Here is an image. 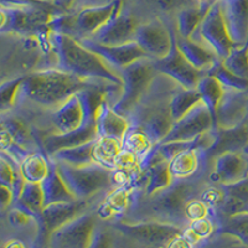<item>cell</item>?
I'll return each mask as SVG.
<instances>
[{
	"label": "cell",
	"instance_id": "obj_22",
	"mask_svg": "<svg viewBox=\"0 0 248 248\" xmlns=\"http://www.w3.org/2000/svg\"><path fill=\"white\" fill-rule=\"evenodd\" d=\"M168 164L172 179L185 180L202 178L207 171L210 161L206 150L190 148L175 155Z\"/></svg>",
	"mask_w": 248,
	"mask_h": 248
},
{
	"label": "cell",
	"instance_id": "obj_5",
	"mask_svg": "<svg viewBox=\"0 0 248 248\" xmlns=\"http://www.w3.org/2000/svg\"><path fill=\"white\" fill-rule=\"evenodd\" d=\"M179 87L174 79L158 72L128 117L130 124L147 133L154 144L160 143L174 125L170 103Z\"/></svg>",
	"mask_w": 248,
	"mask_h": 248
},
{
	"label": "cell",
	"instance_id": "obj_35",
	"mask_svg": "<svg viewBox=\"0 0 248 248\" xmlns=\"http://www.w3.org/2000/svg\"><path fill=\"white\" fill-rule=\"evenodd\" d=\"M25 183V179L21 174V170H20V164L13 160L6 154L1 153V156H0V184L8 186L13 190L15 201L19 199Z\"/></svg>",
	"mask_w": 248,
	"mask_h": 248
},
{
	"label": "cell",
	"instance_id": "obj_18",
	"mask_svg": "<svg viewBox=\"0 0 248 248\" xmlns=\"http://www.w3.org/2000/svg\"><path fill=\"white\" fill-rule=\"evenodd\" d=\"M139 24L138 19L123 8L121 13L114 15L106 25L98 29L88 39L103 45H123L134 41Z\"/></svg>",
	"mask_w": 248,
	"mask_h": 248
},
{
	"label": "cell",
	"instance_id": "obj_37",
	"mask_svg": "<svg viewBox=\"0 0 248 248\" xmlns=\"http://www.w3.org/2000/svg\"><path fill=\"white\" fill-rule=\"evenodd\" d=\"M94 141L96 140L77 145V147L60 149L51 155V159L55 161L71 164V165H86V164L94 163V160H93Z\"/></svg>",
	"mask_w": 248,
	"mask_h": 248
},
{
	"label": "cell",
	"instance_id": "obj_49",
	"mask_svg": "<svg viewBox=\"0 0 248 248\" xmlns=\"http://www.w3.org/2000/svg\"><path fill=\"white\" fill-rule=\"evenodd\" d=\"M88 248H112V236L105 227L97 226Z\"/></svg>",
	"mask_w": 248,
	"mask_h": 248
},
{
	"label": "cell",
	"instance_id": "obj_55",
	"mask_svg": "<svg viewBox=\"0 0 248 248\" xmlns=\"http://www.w3.org/2000/svg\"><path fill=\"white\" fill-rule=\"evenodd\" d=\"M4 248H25V246L20 242V241L15 240V241H12V242H9Z\"/></svg>",
	"mask_w": 248,
	"mask_h": 248
},
{
	"label": "cell",
	"instance_id": "obj_47",
	"mask_svg": "<svg viewBox=\"0 0 248 248\" xmlns=\"http://www.w3.org/2000/svg\"><path fill=\"white\" fill-rule=\"evenodd\" d=\"M0 139H1L0 140L1 141V145H0L1 153L10 156L17 164L23 163L26 156H29L32 152H35V150L28 149V148L23 147L21 144L16 143L12 137L9 136L8 132H5L4 129H1V133H0Z\"/></svg>",
	"mask_w": 248,
	"mask_h": 248
},
{
	"label": "cell",
	"instance_id": "obj_45",
	"mask_svg": "<svg viewBox=\"0 0 248 248\" xmlns=\"http://www.w3.org/2000/svg\"><path fill=\"white\" fill-rule=\"evenodd\" d=\"M214 221H212L211 217H207V218L190 222L189 226H186V229L183 231V234L192 245H195L199 241L207 238L214 232Z\"/></svg>",
	"mask_w": 248,
	"mask_h": 248
},
{
	"label": "cell",
	"instance_id": "obj_13",
	"mask_svg": "<svg viewBox=\"0 0 248 248\" xmlns=\"http://www.w3.org/2000/svg\"><path fill=\"white\" fill-rule=\"evenodd\" d=\"M98 215L83 212L52 232L48 248H88L97 227Z\"/></svg>",
	"mask_w": 248,
	"mask_h": 248
},
{
	"label": "cell",
	"instance_id": "obj_29",
	"mask_svg": "<svg viewBox=\"0 0 248 248\" xmlns=\"http://www.w3.org/2000/svg\"><path fill=\"white\" fill-rule=\"evenodd\" d=\"M221 186L225 192V199L220 209L217 210L218 216L226 217L248 212V174L236 183Z\"/></svg>",
	"mask_w": 248,
	"mask_h": 248
},
{
	"label": "cell",
	"instance_id": "obj_52",
	"mask_svg": "<svg viewBox=\"0 0 248 248\" xmlns=\"http://www.w3.org/2000/svg\"><path fill=\"white\" fill-rule=\"evenodd\" d=\"M194 245L190 242L183 233L172 238L169 243L167 245V248H192Z\"/></svg>",
	"mask_w": 248,
	"mask_h": 248
},
{
	"label": "cell",
	"instance_id": "obj_39",
	"mask_svg": "<svg viewBox=\"0 0 248 248\" xmlns=\"http://www.w3.org/2000/svg\"><path fill=\"white\" fill-rule=\"evenodd\" d=\"M217 232L236 237L246 247H248V212L232 216L220 217Z\"/></svg>",
	"mask_w": 248,
	"mask_h": 248
},
{
	"label": "cell",
	"instance_id": "obj_33",
	"mask_svg": "<svg viewBox=\"0 0 248 248\" xmlns=\"http://www.w3.org/2000/svg\"><path fill=\"white\" fill-rule=\"evenodd\" d=\"M123 149L122 140L108 137H98L93 147V160L102 167L114 170L119 153Z\"/></svg>",
	"mask_w": 248,
	"mask_h": 248
},
{
	"label": "cell",
	"instance_id": "obj_32",
	"mask_svg": "<svg viewBox=\"0 0 248 248\" xmlns=\"http://www.w3.org/2000/svg\"><path fill=\"white\" fill-rule=\"evenodd\" d=\"M172 181L174 179L169 171L168 161H159L144 172L141 195L150 196V195L156 194L160 190L171 185Z\"/></svg>",
	"mask_w": 248,
	"mask_h": 248
},
{
	"label": "cell",
	"instance_id": "obj_2",
	"mask_svg": "<svg viewBox=\"0 0 248 248\" xmlns=\"http://www.w3.org/2000/svg\"><path fill=\"white\" fill-rule=\"evenodd\" d=\"M90 86L99 85L91 83L59 68L35 71L24 77L17 92L15 108L30 106L51 113L67 101L72 94Z\"/></svg>",
	"mask_w": 248,
	"mask_h": 248
},
{
	"label": "cell",
	"instance_id": "obj_27",
	"mask_svg": "<svg viewBox=\"0 0 248 248\" xmlns=\"http://www.w3.org/2000/svg\"><path fill=\"white\" fill-rule=\"evenodd\" d=\"M175 39H176V45L181 51V54L195 68H198L203 74H207L217 62L222 61L209 46L203 45L199 41L181 37L176 32H175Z\"/></svg>",
	"mask_w": 248,
	"mask_h": 248
},
{
	"label": "cell",
	"instance_id": "obj_44",
	"mask_svg": "<svg viewBox=\"0 0 248 248\" xmlns=\"http://www.w3.org/2000/svg\"><path fill=\"white\" fill-rule=\"evenodd\" d=\"M24 77L25 76L6 79V81L1 82V86H0V108H1V113H8L14 110L17 92H19V87L21 85V82H23Z\"/></svg>",
	"mask_w": 248,
	"mask_h": 248
},
{
	"label": "cell",
	"instance_id": "obj_17",
	"mask_svg": "<svg viewBox=\"0 0 248 248\" xmlns=\"http://www.w3.org/2000/svg\"><path fill=\"white\" fill-rule=\"evenodd\" d=\"M78 40L82 45H85L94 54L98 55L116 74H118L122 68L130 65L132 62L143 59V57H148L143 48L136 41H130V43L123 44V45H103V44L96 43L88 37Z\"/></svg>",
	"mask_w": 248,
	"mask_h": 248
},
{
	"label": "cell",
	"instance_id": "obj_48",
	"mask_svg": "<svg viewBox=\"0 0 248 248\" xmlns=\"http://www.w3.org/2000/svg\"><path fill=\"white\" fill-rule=\"evenodd\" d=\"M212 212H214V210L205 201L201 200L199 196L198 198L191 199V200H189L187 203H186L185 215L189 222L211 217Z\"/></svg>",
	"mask_w": 248,
	"mask_h": 248
},
{
	"label": "cell",
	"instance_id": "obj_38",
	"mask_svg": "<svg viewBox=\"0 0 248 248\" xmlns=\"http://www.w3.org/2000/svg\"><path fill=\"white\" fill-rule=\"evenodd\" d=\"M201 101H202V98H201V94L198 88L187 90V88H184L180 86L172 96L171 103H170V109H171V116L174 122L185 116L186 113Z\"/></svg>",
	"mask_w": 248,
	"mask_h": 248
},
{
	"label": "cell",
	"instance_id": "obj_12",
	"mask_svg": "<svg viewBox=\"0 0 248 248\" xmlns=\"http://www.w3.org/2000/svg\"><path fill=\"white\" fill-rule=\"evenodd\" d=\"M113 227L124 236L129 237L137 242L148 246H156V247L161 246L167 247L172 238L181 234L184 231L180 226L159 222V221H139V222L117 221Z\"/></svg>",
	"mask_w": 248,
	"mask_h": 248
},
{
	"label": "cell",
	"instance_id": "obj_19",
	"mask_svg": "<svg viewBox=\"0 0 248 248\" xmlns=\"http://www.w3.org/2000/svg\"><path fill=\"white\" fill-rule=\"evenodd\" d=\"M248 118V91L225 88L216 109V129H229Z\"/></svg>",
	"mask_w": 248,
	"mask_h": 248
},
{
	"label": "cell",
	"instance_id": "obj_21",
	"mask_svg": "<svg viewBox=\"0 0 248 248\" xmlns=\"http://www.w3.org/2000/svg\"><path fill=\"white\" fill-rule=\"evenodd\" d=\"M97 138H98V132H97L96 118H92L86 121L81 127L72 130V132L48 133V134L44 136L41 149L48 156H51L57 150L82 145V144L96 140Z\"/></svg>",
	"mask_w": 248,
	"mask_h": 248
},
{
	"label": "cell",
	"instance_id": "obj_40",
	"mask_svg": "<svg viewBox=\"0 0 248 248\" xmlns=\"http://www.w3.org/2000/svg\"><path fill=\"white\" fill-rule=\"evenodd\" d=\"M16 201L29 211L32 212L39 221L40 215L44 209V192L41 184L26 181Z\"/></svg>",
	"mask_w": 248,
	"mask_h": 248
},
{
	"label": "cell",
	"instance_id": "obj_34",
	"mask_svg": "<svg viewBox=\"0 0 248 248\" xmlns=\"http://www.w3.org/2000/svg\"><path fill=\"white\" fill-rule=\"evenodd\" d=\"M210 10V9H209ZM206 10L199 5L187 6L175 14V32L181 37L190 39L206 15Z\"/></svg>",
	"mask_w": 248,
	"mask_h": 248
},
{
	"label": "cell",
	"instance_id": "obj_14",
	"mask_svg": "<svg viewBox=\"0 0 248 248\" xmlns=\"http://www.w3.org/2000/svg\"><path fill=\"white\" fill-rule=\"evenodd\" d=\"M215 128V121L205 102H199L198 105L186 113L176 122L160 143L170 141H189L200 137L203 133Z\"/></svg>",
	"mask_w": 248,
	"mask_h": 248
},
{
	"label": "cell",
	"instance_id": "obj_43",
	"mask_svg": "<svg viewBox=\"0 0 248 248\" xmlns=\"http://www.w3.org/2000/svg\"><path fill=\"white\" fill-rule=\"evenodd\" d=\"M207 75L216 77L225 88L237 91H248V79L241 78V77L232 74L231 71H229L223 66L222 61L217 62L216 65L207 72Z\"/></svg>",
	"mask_w": 248,
	"mask_h": 248
},
{
	"label": "cell",
	"instance_id": "obj_16",
	"mask_svg": "<svg viewBox=\"0 0 248 248\" xmlns=\"http://www.w3.org/2000/svg\"><path fill=\"white\" fill-rule=\"evenodd\" d=\"M155 68L158 72L167 75L170 78L174 79L176 83H179L181 87L187 88V90L198 87L201 77L205 75L198 68H195L187 61V59L181 54V51L179 50L178 45H176L175 30L171 50L167 56L155 61Z\"/></svg>",
	"mask_w": 248,
	"mask_h": 248
},
{
	"label": "cell",
	"instance_id": "obj_26",
	"mask_svg": "<svg viewBox=\"0 0 248 248\" xmlns=\"http://www.w3.org/2000/svg\"><path fill=\"white\" fill-rule=\"evenodd\" d=\"M138 189L130 186H118L110 190L98 206L97 215L102 220H109L113 217H118L119 215L129 211L137 198Z\"/></svg>",
	"mask_w": 248,
	"mask_h": 248
},
{
	"label": "cell",
	"instance_id": "obj_8",
	"mask_svg": "<svg viewBox=\"0 0 248 248\" xmlns=\"http://www.w3.org/2000/svg\"><path fill=\"white\" fill-rule=\"evenodd\" d=\"M156 74L155 61L150 57L139 59L122 68L118 75L123 86L121 96L112 105L113 108L128 118Z\"/></svg>",
	"mask_w": 248,
	"mask_h": 248
},
{
	"label": "cell",
	"instance_id": "obj_10",
	"mask_svg": "<svg viewBox=\"0 0 248 248\" xmlns=\"http://www.w3.org/2000/svg\"><path fill=\"white\" fill-rule=\"evenodd\" d=\"M174 26L163 17H152L138 25L134 41L154 61L167 56L171 50Z\"/></svg>",
	"mask_w": 248,
	"mask_h": 248
},
{
	"label": "cell",
	"instance_id": "obj_3",
	"mask_svg": "<svg viewBox=\"0 0 248 248\" xmlns=\"http://www.w3.org/2000/svg\"><path fill=\"white\" fill-rule=\"evenodd\" d=\"M50 43L56 56V68L94 85L114 88L122 92V78L98 55L82 45L75 36L50 31Z\"/></svg>",
	"mask_w": 248,
	"mask_h": 248
},
{
	"label": "cell",
	"instance_id": "obj_20",
	"mask_svg": "<svg viewBox=\"0 0 248 248\" xmlns=\"http://www.w3.org/2000/svg\"><path fill=\"white\" fill-rule=\"evenodd\" d=\"M207 181L216 185H229L248 174V155L245 153H223L212 159Z\"/></svg>",
	"mask_w": 248,
	"mask_h": 248
},
{
	"label": "cell",
	"instance_id": "obj_4",
	"mask_svg": "<svg viewBox=\"0 0 248 248\" xmlns=\"http://www.w3.org/2000/svg\"><path fill=\"white\" fill-rule=\"evenodd\" d=\"M209 183V181H207ZM207 183L202 178L174 179L171 185L150 196L137 195L128 212L137 215L140 221H159L185 227L189 226L185 207L187 201L200 196Z\"/></svg>",
	"mask_w": 248,
	"mask_h": 248
},
{
	"label": "cell",
	"instance_id": "obj_28",
	"mask_svg": "<svg viewBox=\"0 0 248 248\" xmlns=\"http://www.w3.org/2000/svg\"><path fill=\"white\" fill-rule=\"evenodd\" d=\"M1 129L8 132V134L16 143L31 150L41 149V140L37 139L34 127L26 119L15 114L14 112L1 113Z\"/></svg>",
	"mask_w": 248,
	"mask_h": 248
},
{
	"label": "cell",
	"instance_id": "obj_42",
	"mask_svg": "<svg viewBox=\"0 0 248 248\" xmlns=\"http://www.w3.org/2000/svg\"><path fill=\"white\" fill-rule=\"evenodd\" d=\"M222 63L236 76L248 79V44L236 46L231 51V54L222 60Z\"/></svg>",
	"mask_w": 248,
	"mask_h": 248
},
{
	"label": "cell",
	"instance_id": "obj_24",
	"mask_svg": "<svg viewBox=\"0 0 248 248\" xmlns=\"http://www.w3.org/2000/svg\"><path fill=\"white\" fill-rule=\"evenodd\" d=\"M217 139L214 147L206 152L209 161L223 153H246L248 149V118L229 129H216Z\"/></svg>",
	"mask_w": 248,
	"mask_h": 248
},
{
	"label": "cell",
	"instance_id": "obj_7",
	"mask_svg": "<svg viewBox=\"0 0 248 248\" xmlns=\"http://www.w3.org/2000/svg\"><path fill=\"white\" fill-rule=\"evenodd\" d=\"M59 10L57 5L30 8H0V32L43 36L50 34L51 20Z\"/></svg>",
	"mask_w": 248,
	"mask_h": 248
},
{
	"label": "cell",
	"instance_id": "obj_56",
	"mask_svg": "<svg viewBox=\"0 0 248 248\" xmlns=\"http://www.w3.org/2000/svg\"><path fill=\"white\" fill-rule=\"evenodd\" d=\"M44 1H47V3L55 4V5L60 6V0H44Z\"/></svg>",
	"mask_w": 248,
	"mask_h": 248
},
{
	"label": "cell",
	"instance_id": "obj_30",
	"mask_svg": "<svg viewBox=\"0 0 248 248\" xmlns=\"http://www.w3.org/2000/svg\"><path fill=\"white\" fill-rule=\"evenodd\" d=\"M41 187L44 192V207L51 203L70 202V201L77 200L74 194L70 191L65 181L60 176L56 163L54 160L51 163L50 174L44 179Z\"/></svg>",
	"mask_w": 248,
	"mask_h": 248
},
{
	"label": "cell",
	"instance_id": "obj_54",
	"mask_svg": "<svg viewBox=\"0 0 248 248\" xmlns=\"http://www.w3.org/2000/svg\"><path fill=\"white\" fill-rule=\"evenodd\" d=\"M75 0H60V8L63 9V10H68L71 8V5L74 4Z\"/></svg>",
	"mask_w": 248,
	"mask_h": 248
},
{
	"label": "cell",
	"instance_id": "obj_11",
	"mask_svg": "<svg viewBox=\"0 0 248 248\" xmlns=\"http://www.w3.org/2000/svg\"><path fill=\"white\" fill-rule=\"evenodd\" d=\"M88 203L90 200H75L70 202H57L45 206L37 221L39 232L35 241V247L44 248L45 246L48 247V240L52 232L86 212Z\"/></svg>",
	"mask_w": 248,
	"mask_h": 248
},
{
	"label": "cell",
	"instance_id": "obj_51",
	"mask_svg": "<svg viewBox=\"0 0 248 248\" xmlns=\"http://www.w3.org/2000/svg\"><path fill=\"white\" fill-rule=\"evenodd\" d=\"M0 202H1V210L9 209L15 202L14 192L10 187L0 184Z\"/></svg>",
	"mask_w": 248,
	"mask_h": 248
},
{
	"label": "cell",
	"instance_id": "obj_25",
	"mask_svg": "<svg viewBox=\"0 0 248 248\" xmlns=\"http://www.w3.org/2000/svg\"><path fill=\"white\" fill-rule=\"evenodd\" d=\"M96 125L98 137H108L123 140L130 128V121L113 108L112 103L105 99L96 113Z\"/></svg>",
	"mask_w": 248,
	"mask_h": 248
},
{
	"label": "cell",
	"instance_id": "obj_50",
	"mask_svg": "<svg viewBox=\"0 0 248 248\" xmlns=\"http://www.w3.org/2000/svg\"><path fill=\"white\" fill-rule=\"evenodd\" d=\"M0 5L6 8H30V6H48L55 4L44 0H0Z\"/></svg>",
	"mask_w": 248,
	"mask_h": 248
},
{
	"label": "cell",
	"instance_id": "obj_36",
	"mask_svg": "<svg viewBox=\"0 0 248 248\" xmlns=\"http://www.w3.org/2000/svg\"><path fill=\"white\" fill-rule=\"evenodd\" d=\"M196 88L200 92L202 102H205V105L209 107L210 112H211L212 117H214L215 128H216V109L217 106H218V102H220V99L223 96L225 87L221 85L220 81L216 77L205 74L201 77Z\"/></svg>",
	"mask_w": 248,
	"mask_h": 248
},
{
	"label": "cell",
	"instance_id": "obj_9",
	"mask_svg": "<svg viewBox=\"0 0 248 248\" xmlns=\"http://www.w3.org/2000/svg\"><path fill=\"white\" fill-rule=\"evenodd\" d=\"M190 39L209 46L221 60H225L231 54L237 45L229 34L220 0H217L206 13L201 24Z\"/></svg>",
	"mask_w": 248,
	"mask_h": 248
},
{
	"label": "cell",
	"instance_id": "obj_6",
	"mask_svg": "<svg viewBox=\"0 0 248 248\" xmlns=\"http://www.w3.org/2000/svg\"><path fill=\"white\" fill-rule=\"evenodd\" d=\"M55 163L60 176L77 200H91L93 196L101 192H109L114 189L113 170L102 167L99 164L71 165L62 161Z\"/></svg>",
	"mask_w": 248,
	"mask_h": 248
},
{
	"label": "cell",
	"instance_id": "obj_46",
	"mask_svg": "<svg viewBox=\"0 0 248 248\" xmlns=\"http://www.w3.org/2000/svg\"><path fill=\"white\" fill-rule=\"evenodd\" d=\"M147 8L161 14H171L180 12L187 6L198 5L196 0H140Z\"/></svg>",
	"mask_w": 248,
	"mask_h": 248
},
{
	"label": "cell",
	"instance_id": "obj_15",
	"mask_svg": "<svg viewBox=\"0 0 248 248\" xmlns=\"http://www.w3.org/2000/svg\"><path fill=\"white\" fill-rule=\"evenodd\" d=\"M124 8L123 0H113L103 5L87 6L81 9L72 16V31L71 36L76 39L91 37L98 29L122 12Z\"/></svg>",
	"mask_w": 248,
	"mask_h": 248
},
{
	"label": "cell",
	"instance_id": "obj_23",
	"mask_svg": "<svg viewBox=\"0 0 248 248\" xmlns=\"http://www.w3.org/2000/svg\"><path fill=\"white\" fill-rule=\"evenodd\" d=\"M225 23L237 46L248 43V0H220Z\"/></svg>",
	"mask_w": 248,
	"mask_h": 248
},
{
	"label": "cell",
	"instance_id": "obj_53",
	"mask_svg": "<svg viewBox=\"0 0 248 248\" xmlns=\"http://www.w3.org/2000/svg\"><path fill=\"white\" fill-rule=\"evenodd\" d=\"M196 1H198V5L200 6V8H202L206 12H209V9L216 3L217 0H196Z\"/></svg>",
	"mask_w": 248,
	"mask_h": 248
},
{
	"label": "cell",
	"instance_id": "obj_31",
	"mask_svg": "<svg viewBox=\"0 0 248 248\" xmlns=\"http://www.w3.org/2000/svg\"><path fill=\"white\" fill-rule=\"evenodd\" d=\"M52 159L44 150H35L20 164V170L25 181L29 183H43L50 174Z\"/></svg>",
	"mask_w": 248,
	"mask_h": 248
},
{
	"label": "cell",
	"instance_id": "obj_1",
	"mask_svg": "<svg viewBox=\"0 0 248 248\" xmlns=\"http://www.w3.org/2000/svg\"><path fill=\"white\" fill-rule=\"evenodd\" d=\"M56 68V56L50 34L43 36L1 34L0 75L1 82L28 76L35 71Z\"/></svg>",
	"mask_w": 248,
	"mask_h": 248
},
{
	"label": "cell",
	"instance_id": "obj_41",
	"mask_svg": "<svg viewBox=\"0 0 248 248\" xmlns=\"http://www.w3.org/2000/svg\"><path fill=\"white\" fill-rule=\"evenodd\" d=\"M122 144H123V149L129 150V152L139 155L140 158H143L144 155L155 145L147 133L134 125H130L129 130L122 140Z\"/></svg>",
	"mask_w": 248,
	"mask_h": 248
}]
</instances>
